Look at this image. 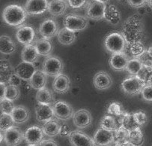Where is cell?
I'll return each instance as SVG.
<instances>
[{"instance_id":"cell-1","label":"cell","mask_w":152,"mask_h":146,"mask_svg":"<svg viewBox=\"0 0 152 146\" xmlns=\"http://www.w3.org/2000/svg\"><path fill=\"white\" fill-rule=\"evenodd\" d=\"M142 19L139 14H133L130 16L123 23L121 28V34L124 36L127 45L137 42H141L143 36Z\"/></svg>"},{"instance_id":"cell-2","label":"cell","mask_w":152,"mask_h":146,"mask_svg":"<svg viewBox=\"0 0 152 146\" xmlns=\"http://www.w3.org/2000/svg\"><path fill=\"white\" fill-rule=\"evenodd\" d=\"M28 13L25 8L18 5H9L2 12V18L5 24L11 27H21L26 21Z\"/></svg>"},{"instance_id":"cell-3","label":"cell","mask_w":152,"mask_h":146,"mask_svg":"<svg viewBox=\"0 0 152 146\" xmlns=\"http://www.w3.org/2000/svg\"><path fill=\"white\" fill-rule=\"evenodd\" d=\"M104 46L109 52L113 53L125 52L127 42L121 33H112L106 37Z\"/></svg>"},{"instance_id":"cell-4","label":"cell","mask_w":152,"mask_h":146,"mask_svg":"<svg viewBox=\"0 0 152 146\" xmlns=\"http://www.w3.org/2000/svg\"><path fill=\"white\" fill-rule=\"evenodd\" d=\"M88 21L86 17L77 14H67L63 19L64 27L74 33L84 30L88 26Z\"/></svg>"},{"instance_id":"cell-5","label":"cell","mask_w":152,"mask_h":146,"mask_svg":"<svg viewBox=\"0 0 152 146\" xmlns=\"http://www.w3.org/2000/svg\"><path fill=\"white\" fill-rule=\"evenodd\" d=\"M63 70V63L61 59L56 56H49L43 63L42 71L50 77H56L61 74Z\"/></svg>"},{"instance_id":"cell-6","label":"cell","mask_w":152,"mask_h":146,"mask_svg":"<svg viewBox=\"0 0 152 146\" xmlns=\"http://www.w3.org/2000/svg\"><path fill=\"white\" fill-rule=\"evenodd\" d=\"M145 85V84L137 76H131L123 81L121 87L126 94L133 96L141 93Z\"/></svg>"},{"instance_id":"cell-7","label":"cell","mask_w":152,"mask_h":146,"mask_svg":"<svg viewBox=\"0 0 152 146\" xmlns=\"http://www.w3.org/2000/svg\"><path fill=\"white\" fill-rule=\"evenodd\" d=\"M54 116L61 121H67L74 117V110L73 107L68 102L58 100L53 103Z\"/></svg>"},{"instance_id":"cell-8","label":"cell","mask_w":152,"mask_h":146,"mask_svg":"<svg viewBox=\"0 0 152 146\" xmlns=\"http://www.w3.org/2000/svg\"><path fill=\"white\" fill-rule=\"evenodd\" d=\"M47 0H27L24 8L30 15H40L48 10Z\"/></svg>"},{"instance_id":"cell-9","label":"cell","mask_w":152,"mask_h":146,"mask_svg":"<svg viewBox=\"0 0 152 146\" xmlns=\"http://www.w3.org/2000/svg\"><path fill=\"white\" fill-rule=\"evenodd\" d=\"M106 4L98 1H91L87 5L86 17L94 21H100L103 19L105 13Z\"/></svg>"},{"instance_id":"cell-10","label":"cell","mask_w":152,"mask_h":146,"mask_svg":"<svg viewBox=\"0 0 152 146\" xmlns=\"http://www.w3.org/2000/svg\"><path fill=\"white\" fill-rule=\"evenodd\" d=\"M44 133L38 126H31L24 133V139L28 145H38L44 140Z\"/></svg>"},{"instance_id":"cell-11","label":"cell","mask_w":152,"mask_h":146,"mask_svg":"<svg viewBox=\"0 0 152 146\" xmlns=\"http://www.w3.org/2000/svg\"><path fill=\"white\" fill-rule=\"evenodd\" d=\"M72 146H94V139L84 132L73 130L68 136Z\"/></svg>"},{"instance_id":"cell-12","label":"cell","mask_w":152,"mask_h":146,"mask_svg":"<svg viewBox=\"0 0 152 146\" xmlns=\"http://www.w3.org/2000/svg\"><path fill=\"white\" fill-rule=\"evenodd\" d=\"M35 37V32L31 26H21L18 29L16 33V38L20 44L24 46L31 44Z\"/></svg>"},{"instance_id":"cell-13","label":"cell","mask_w":152,"mask_h":146,"mask_svg":"<svg viewBox=\"0 0 152 146\" xmlns=\"http://www.w3.org/2000/svg\"><path fill=\"white\" fill-rule=\"evenodd\" d=\"M24 139V133L18 127H12L5 131L3 140L7 146H18Z\"/></svg>"},{"instance_id":"cell-14","label":"cell","mask_w":152,"mask_h":146,"mask_svg":"<svg viewBox=\"0 0 152 146\" xmlns=\"http://www.w3.org/2000/svg\"><path fill=\"white\" fill-rule=\"evenodd\" d=\"M58 25L53 19H47L43 21L39 27V33L44 39H50L58 33Z\"/></svg>"},{"instance_id":"cell-15","label":"cell","mask_w":152,"mask_h":146,"mask_svg":"<svg viewBox=\"0 0 152 146\" xmlns=\"http://www.w3.org/2000/svg\"><path fill=\"white\" fill-rule=\"evenodd\" d=\"M73 122L75 127L83 129L89 127L92 122V116L91 113L85 108H81L74 113Z\"/></svg>"},{"instance_id":"cell-16","label":"cell","mask_w":152,"mask_h":146,"mask_svg":"<svg viewBox=\"0 0 152 146\" xmlns=\"http://www.w3.org/2000/svg\"><path fill=\"white\" fill-rule=\"evenodd\" d=\"M36 68L34 63H26L22 61L14 69V72L18 75L23 81L29 82L32 76L36 71Z\"/></svg>"},{"instance_id":"cell-17","label":"cell","mask_w":152,"mask_h":146,"mask_svg":"<svg viewBox=\"0 0 152 146\" xmlns=\"http://www.w3.org/2000/svg\"><path fill=\"white\" fill-rule=\"evenodd\" d=\"M93 139H94L95 145L108 146L114 142L113 132L107 130L103 128H100L95 132Z\"/></svg>"},{"instance_id":"cell-18","label":"cell","mask_w":152,"mask_h":146,"mask_svg":"<svg viewBox=\"0 0 152 146\" xmlns=\"http://www.w3.org/2000/svg\"><path fill=\"white\" fill-rule=\"evenodd\" d=\"M93 82L96 89L99 90H105L112 86L113 79L108 73L104 71H100L94 76Z\"/></svg>"},{"instance_id":"cell-19","label":"cell","mask_w":152,"mask_h":146,"mask_svg":"<svg viewBox=\"0 0 152 146\" xmlns=\"http://www.w3.org/2000/svg\"><path fill=\"white\" fill-rule=\"evenodd\" d=\"M35 115L39 122L45 123L52 120L54 116L53 108L50 105L38 103L35 107Z\"/></svg>"},{"instance_id":"cell-20","label":"cell","mask_w":152,"mask_h":146,"mask_svg":"<svg viewBox=\"0 0 152 146\" xmlns=\"http://www.w3.org/2000/svg\"><path fill=\"white\" fill-rule=\"evenodd\" d=\"M128 61V56L126 54L125 52H124V53H113L110 57L109 63L112 69L114 70L123 71L126 69Z\"/></svg>"},{"instance_id":"cell-21","label":"cell","mask_w":152,"mask_h":146,"mask_svg":"<svg viewBox=\"0 0 152 146\" xmlns=\"http://www.w3.org/2000/svg\"><path fill=\"white\" fill-rule=\"evenodd\" d=\"M71 87V81L66 75L60 74L55 77L53 82V90L57 93H65Z\"/></svg>"},{"instance_id":"cell-22","label":"cell","mask_w":152,"mask_h":146,"mask_svg":"<svg viewBox=\"0 0 152 146\" xmlns=\"http://www.w3.org/2000/svg\"><path fill=\"white\" fill-rule=\"evenodd\" d=\"M68 6L67 0H51L49 2L47 11L53 17H58L65 13Z\"/></svg>"},{"instance_id":"cell-23","label":"cell","mask_w":152,"mask_h":146,"mask_svg":"<svg viewBox=\"0 0 152 146\" xmlns=\"http://www.w3.org/2000/svg\"><path fill=\"white\" fill-rule=\"evenodd\" d=\"M121 18V13L115 5L106 4L104 19L107 22L113 26H116L120 23Z\"/></svg>"},{"instance_id":"cell-24","label":"cell","mask_w":152,"mask_h":146,"mask_svg":"<svg viewBox=\"0 0 152 146\" xmlns=\"http://www.w3.org/2000/svg\"><path fill=\"white\" fill-rule=\"evenodd\" d=\"M29 111L23 105L15 106L11 113L13 119L16 124H22L26 122L29 118Z\"/></svg>"},{"instance_id":"cell-25","label":"cell","mask_w":152,"mask_h":146,"mask_svg":"<svg viewBox=\"0 0 152 146\" xmlns=\"http://www.w3.org/2000/svg\"><path fill=\"white\" fill-rule=\"evenodd\" d=\"M118 123L120 124L119 127H123L127 132H130L140 127V126H139L135 121L133 113H127L124 112V114L119 117Z\"/></svg>"},{"instance_id":"cell-26","label":"cell","mask_w":152,"mask_h":146,"mask_svg":"<svg viewBox=\"0 0 152 146\" xmlns=\"http://www.w3.org/2000/svg\"><path fill=\"white\" fill-rule=\"evenodd\" d=\"M47 75L43 71L37 69L28 82L30 87L37 90L44 88L47 84Z\"/></svg>"},{"instance_id":"cell-27","label":"cell","mask_w":152,"mask_h":146,"mask_svg":"<svg viewBox=\"0 0 152 146\" xmlns=\"http://www.w3.org/2000/svg\"><path fill=\"white\" fill-rule=\"evenodd\" d=\"M38 51L36 50V47L33 44H28V45L24 46L22 52H21V60L23 62L26 63H34L37 61L38 58Z\"/></svg>"},{"instance_id":"cell-28","label":"cell","mask_w":152,"mask_h":146,"mask_svg":"<svg viewBox=\"0 0 152 146\" xmlns=\"http://www.w3.org/2000/svg\"><path fill=\"white\" fill-rule=\"evenodd\" d=\"M58 41L63 45H71L75 42L76 34L74 32L67 30V28L61 29L57 34Z\"/></svg>"},{"instance_id":"cell-29","label":"cell","mask_w":152,"mask_h":146,"mask_svg":"<svg viewBox=\"0 0 152 146\" xmlns=\"http://www.w3.org/2000/svg\"><path fill=\"white\" fill-rule=\"evenodd\" d=\"M16 50V45L8 36L2 35L0 37V51L5 55H10Z\"/></svg>"},{"instance_id":"cell-30","label":"cell","mask_w":152,"mask_h":146,"mask_svg":"<svg viewBox=\"0 0 152 146\" xmlns=\"http://www.w3.org/2000/svg\"><path fill=\"white\" fill-rule=\"evenodd\" d=\"M35 98H36L38 103L51 105L53 103L55 102H54V96L53 93L50 90L46 87L37 91Z\"/></svg>"},{"instance_id":"cell-31","label":"cell","mask_w":152,"mask_h":146,"mask_svg":"<svg viewBox=\"0 0 152 146\" xmlns=\"http://www.w3.org/2000/svg\"><path fill=\"white\" fill-rule=\"evenodd\" d=\"M60 127L61 125L58 124V122L52 119L44 123L42 129L46 136L49 137H55L57 135H59Z\"/></svg>"},{"instance_id":"cell-32","label":"cell","mask_w":152,"mask_h":146,"mask_svg":"<svg viewBox=\"0 0 152 146\" xmlns=\"http://www.w3.org/2000/svg\"><path fill=\"white\" fill-rule=\"evenodd\" d=\"M100 128H103V129L109 131H112V132H114L116 129L119 127L114 116H112L110 115H104L102 119L100 121Z\"/></svg>"},{"instance_id":"cell-33","label":"cell","mask_w":152,"mask_h":146,"mask_svg":"<svg viewBox=\"0 0 152 146\" xmlns=\"http://www.w3.org/2000/svg\"><path fill=\"white\" fill-rule=\"evenodd\" d=\"M36 50L40 56H47L52 51V44L47 39H41L36 41L35 44Z\"/></svg>"},{"instance_id":"cell-34","label":"cell","mask_w":152,"mask_h":146,"mask_svg":"<svg viewBox=\"0 0 152 146\" xmlns=\"http://www.w3.org/2000/svg\"><path fill=\"white\" fill-rule=\"evenodd\" d=\"M128 142L133 146H142L144 143V135L141 129L138 128L133 131L128 132Z\"/></svg>"},{"instance_id":"cell-35","label":"cell","mask_w":152,"mask_h":146,"mask_svg":"<svg viewBox=\"0 0 152 146\" xmlns=\"http://www.w3.org/2000/svg\"><path fill=\"white\" fill-rule=\"evenodd\" d=\"M129 53L132 56V58H138L146 51L147 49L142 42H137L128 45Z\"/></svg>"},{"instance_id":"cell-36","label":"cell","mask_w":152,"mask_h":146,"mask_svg":"<svg viewBox=\"0 0 152 146\" xmlns=\"http://www.w3.org/2000/svg\"><path fill=\"white\" fill-rule=\"evenodd\" d=\"M142 66V63L138 58H131L129 60L125 70L131 76H137Z\"/></svg>"},{"instance_id":"cell-37","label":"cell","mask_w":152,"mask_h":146,"mask_svg":"<svg viewBox=\"0 0 152 146\" xmlns=\"http://www.w3.org/2000/svg\"><path fill=\"white\" fill-rule=\"evenodd\" d=\"M14 72L12 71V68L10 63L7 60H2L1 62V82L8 83L11 75Z\"/></svg>"},{"instance_id":"cell-38","label":"cell","mask_w":152,"mask_h":146,"mask_svg":"<svg viewBox=\"0 0 152 146\" xmlns=\"http://www.w3.org/2000/svg\"><path fill=\"white\" fill-rule=\"evenodd\" d=\"M14 119L11 115H6V114H1L0 118V129L2 132H5L8 130L11 129L14 127Z\"/></svg>"},{"instance_id":"cell-39","label":"cell","mask_w":152,"mask_h":146,"mask_svg":"<svg viewBox=\"0 0 152 146\" xmlns=\"http://www.w3.org/2000/svg\"><path fill=\"white\" fill-rule=\"evenodd\" d=\"M137 76L145 84H148L151 79H152V66H142Z\"/></svg>"},{"instance_id":"cell-40","label":"cell","mask_w":152,"mask_h":146,"mask_svg":"<svg viewBox=\"0 0 152 146\" xmlns=\"http://www.w3.org/2000/svg\"><path fill=\"white\" fill-rule=\"evenodd\" d=\"M113 137L115 145L123 143L128 141V132L123 127H119L113 132Z\"/></svg>"},{"instance_id":"cell-41","label":"cell","mask_w":152,"mask_h":146,"mask_svg":"<svg viewBox=\"0 0 152 146\" xmlns=\"http://www.w3.org/2000/svg\"><path fill=\"white\" fill-rule=\"evenodd\" d=\"M20 96V90L19 87L13 85L8 84L6 86V89H5V99L11 100L12 102L15 101L18 99Z\"/></svg>"},{"instance_id":"cell-42","label":"cell","mask_w":152,"mask_h":146,"mask_svg":"<svg viewBox=\"0 0 152 146\" xmlns=\"http://www.w3.org/2000/svg\"><path fill=\"white\" fill-rule=\"evenodd\" d=\"M124 111H123L122 105L117 102H113L109 105L108 108H107V113L108 115H112V116L118 117L124 114Z\"/></svg>"},{"instance_id":"cell-43","label":"cell","mask_w":152,"mask_h":146,"mask_svg":"<svg viewBox=\"0 0 152 146\" xmlns=\"http://www.w3.org/2000/svg\"><path fill=\"white\" fill-rule=\"evenodd\" d=\"M14 103L12 101L8 100V99H1L0 102V108H1V113L6 114V115H11L13 110L14 108Z\"/></svg>"},{"instance_id":"cell-44","label":"cell","mask_w":152,"mask_h":146,"mask_svg":"<svg viewBox=\"0 0 152 146\" xmlns=\"http://www.w3.org/2000/svg\"><path fill=\"white\" fill-rule=\"evenodd\" d=\"M142 99L148 102H152V85L146 84L141 91Z\"/></svg>"},{"instance_id":"cell-45","label":"cell","mask_w":152,"mask_h":146,"mask_svg":"<svg viewBox=\"0 0 152 146\" xmlns=\"http://www.w3.org/2000/svg\"><path fill=\"white\" fill-rule=\"evenodd\" d=\"M133 118H134L135 121L137 123L139 126H142L147 122L148 121V117L146 114L144 112L142 111H139V112H136L133 113Z\"/></svg>"},{"instance_id":"cell-46","label":"cell","mask_w":152,"mask_h":146,"mask_svg":"<svg viewBox=\"0 0 152 146\" xmlns=\"http://www.w3.org/2000/svg\"><path fill=\"white\" fill-rule=\"evenodd\" d=\"M67 2L69 7L74 9H80L86 6L88 3L87 0H67Z\"/></svg>"},{"instance_id":"cell-47","label":"cell","mask_w":152,"mask_h":146,"mask_svg":"<svg viewBox=\"0 0 152 146\" xmlns=\"http://www.w3.org/2000/svg\"><path fill=\"white\" fill-rule=\"evenodd\" d=\"M138 59L141 61L143 66H152V57L149 55L148 53L147 52V50H146V51L143 53L142 55L139 57Z\"/></svg>"},{"instance_id":"cell-48","label":"cell","mask_w":152,"mask_h":146,"mask_svg":"<svg viewBox=\"0 0 152 146\" xmlns=\"http://www.w3.org/2000/svg\"><path fill=\"white\" fill-rule=\"evenodd\" d=\"M72 131L73 130H71V127L68 124H66V123H63L60 127L59 135L62 137H68Z\"/></svg>"},{"instance_id":"cell-49","label":"cell","mask_w":152,"mask_h":146,"mask_svg":"<svg viewBox=\"0 0 152 146\" xmlns=\"http://www.w3.org/2000/svg\"><path fill=\"white\" fill-rule=\"evenodd\" d=\"M21 83H22V79H21L18 75L16 74L15 72H14V73L11 75L9 81H8V84H11L13 85V86L19 87L20 86Z\"/></svg>"},{"instance_id":"cell-50","label":"cell","mask_w":152,"mask_h":146,"mask_svg":"<svg viewBox=\"0 0 152 146\" xmlns=\"http://www.w3.org/2000/svg\"><path fill=\"white\" fill-rule=\"evenodd\" d=\"M129 5L133 8H141L148 2V0H127Z\"/></svg>"},{"instance_id":"cell-51","label":"cell","mask_w":152,"mask_h":146,"mask_svg":"<svg viewBox=\"0 0 152 146\" xmlns=\"http://www.w3.org/2000/svg\"><path fill=\"white\" fill-rule=\"evenodd\" d=\"M38 146H58V144L53 139H44Z\"/></svg>"},{"instance_id":"cell-52","label":"cell","mask_w":152,"mask_h":146,"mask_svg":"<svg viewBox=\"0 0 152 146\" xmlns=\"http://www.w3.org/2000/svg\"><path fill=\"white\" fill-rule=\"evenodd\" d=\"M6 84L4 82H1L0 83V96H1V99L5 98V89H6Z\"/></svg>"},{"instance_id":"cell-53","label":"cell","mask_w":152,"mask_h":146,"mask_svg":"<svg viewBox=\"0 0 152 146\" xmlns=\"http://www.w3.org/2000/svg\"><path fill=\"white\" fill-rule=\"evenodd\" d=\"M115 146H133V145L132 144H130L128 141H127V142H124L123 143H120V144L115 145Z\"/></svg>"},{"instance_id":"cell-54","label":"cell","mask_w":152,"mask_h":146,"mask_svg":"<svg viewBox=\"0 0 152 146\" xmlns=\"http://www.w3.org/2000/svg\"><path fill=\"white\" fill-rule=\"evenodd\" d=\"M147 52L148 53L149 55L152 57V47H150L149 48L147 49Z\"/></svg>"},{"instance_id":"cell-55","label":"cell","mask_w":152,"mask_h":146,"mask_svg":"<svg viewBox=\"0 0 152 146\" xmlns=\"http://www.w3.org/2000/svg\"><path fill=\"white\" fill-rule=\"evenodd\" d=\"M147 3L148 5V6L152 9V0H148Z\"/></svg>"},{"instance_id":"cell-56","label":"cell","mask_w":152,"mask_h":146,"mask_svg":"<svg viewBox=\"0 0 152 146\" xmlns=\"http://www.w3.org/2000/svg\"><path fill=\"white\" fill-rule=\"evenodd\" d=\"M96 1H98V2H102V3H104V4H107V2H109V0H96Z\"/></svg>"},{"instance_id":"cell-57","label":"cell","mask_w":152,"mask_h":146,"mask_svg":"<svg viewBox=\"0 0 152 146\" xmlns=\"http://www.w3.org/2000/svg\"><path fill=\"white\" fill-rule=\"evenodd\" d=\"M28 146H38V145H28Z\"/></svg>"}]
</instances>
